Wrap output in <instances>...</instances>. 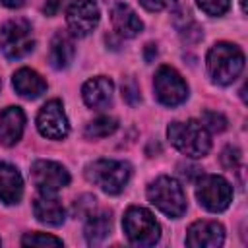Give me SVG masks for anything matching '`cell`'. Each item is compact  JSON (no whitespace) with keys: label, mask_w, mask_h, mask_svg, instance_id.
<instances>
[{"label":"cell","mask_w":248,"mask_h":248,"mask_svg":"<svg viewBox=\"0 0 248 248\" xmlns=\"http://www.w3.org/2000/svg\"><path fill=\"white\" fill-rule=\"evenodd\" d=\"M205 66H207V74H209L213 83L229 85L242 72L244 54L236 45L221 41V43H215L209 48L207 58H205Z\"/></svg>","instance_id":"6da1fadb"},{"label":"cell","mask_w":248,"mask_h":248,"mask_svg":"<svg viewBox=\"0 0 248 248\" xmlns=\"http://www.w3.org/2000/svg\"><path fill=\"white\" fill-rule=\"evenodd\" d=\"M167 138L180 153H184L192 159L207 155V151L211 147L207 130L203 128V124L200 120H194V118H190L186 122H170L167 128Z\"/></svg>","instance_id":"7a4b0ae2"},{"label":"cell","mask_w":248,"mask_h":248,"mask_svg":"<svg viewBox=\"0 0 248 248\" xmlns=\"http://www.w3.org/2000/svg\"><path fill=\"white\" fill-rule=\"evenodd\" d=\"M132 176V167L126 161L99 159L85 167V178L107 194H120Z\"/></svg>","instance_id":"3957f363"},{"label":"cell","mask_w":248,"mask_h":248,"mask_svg":"<svg viewBox=\"0 0 248 248\" xmlns=\"http://www.w3.org/2000/svg\"><path fill=\"white\" fill-rule=\"evenodd\" d=\"M122 229L128 242L134 246H153L161 238V227L155 215L145 207H128L122 217Z\"/></svg>","instance_id":"277c9868"},{"label":"cell","mask_w":248,"mask_h":248,"mask_svg":"<svg viewBox=\"0 0 248 248\" xmlns=\"http://www.w3.org/2000/svg\"><path fill=\"white\" fill-rule=\"evenodd\" d=\"M147 200L165 215L178 219L186 211V194L178 180L170 176H159L147 186Z\"/></svg>","instance_id":"5b68a950"},{"label":"cell","mask_w":248,"mask_h":248,"mask_svg":"<svg viewBox=\"0 0 248 248\" xmlns=\"http://www.w3.org/2000/svg\"><path fill=\"white\" fill-rule=\"evenodd\" d=\"M35 46L31 23L23 17L8 19L0 27V48L8 60H19L27 56Z\"/></svg>","instance_id":"8992f818"},{"label":"cell","mask_w":248,"mask_h":248,"mask_svg":"<svg viewBox=\"0 0 248 248\" xmlns=\"http://www.w3.org/2000/svg\"><path fill=\"white\" fill-rule=\"evenodd\" d=\"M196 198L211 213L225 211L232 202V186L219 174H205L196 184Z\"/></svg>","instance_id":"52a82bcc"},{"label":"cell","mask_w":248,"mask_h":248,"mask_svg":"<svg viewBox=\"0 0 248 248\" xmlns=\"http://www.w3.org/2000/svg\"><path fill=\"white\" fill-rule=\"evenodd\" d=\"M153 89H155L157 101L165 107H176L188 99L186 81L170 66H161L157 70L155 79H153Z\"/></svg>","instance_id":"ba28073f"},{"label":"cell","mask_w":248,"mask_h":248,"mask_svg":"<svg viewBox=\"0 0 248 248\" xmlns=\"http://www.w3.org/2000/svg\"><path fill=\"white\" fill-rule=\"evenodd\" d=\"M33 184L41 194H56L60 188L70 184V172L56 161L39 159L31 167Z\"/></svg>","instance_id":"9c48e42d"},{"label":"cell","mask_w":248,"mask_h":248,"mask_svg":"<svg viewBox=\"0 0 248 248\" xmlns=\"http://www.w3.org/2000/svg\"><path fill=\"white\" fill-rule=\"evenodd\" d=\"M99 6L95 0H74L66 10V23L72 35L85 37L99 23Z\"/></svg>","instance_id":"30bf717a"},{"label":"cell","mask_w":248,"mask_h":248,"mask_svg":"<svg viewBox=\"0 0 248 248\" xmlns=\"http://www.w3.org/2000/svg\"><path fill=\"white\" fill-rule=\"evenodd\" d=\"M37 128L41 136L48 140H62L68 136L70 124H68L64 107L58 99H52L46 105H43V108L37 114Z\"/></svg>","instance_id":"8fae6325"},{"label":"cell","mask_w":248,"mask_h":248,"mask_svg":"<svg viewBox=\"0 0 248 248\" xmlns=\"http://www.w3.org/2000/svg\"><path fill=\"white\" fill-rule=\"evenodd\" d=\"M225 240V229L217 221H196L188 227L186 246L190 248H217Z\"/></svg>","instance_id":"7c38bea8"},{"label":"cell","mask_w":248,"mask_h":248,"mask_svg":"<svg viewBox=\"0 0 248 248\" xmlns=\"http://www.w3.org/2000/svg\"><path fill=\"white\" fill-rule=\"evenodd\" d=\"M112 93H114V83L105 76L91 78L81 87V95H83L85 105L89 108H95V110L107 108L112 103Z\"/></svg>","instance_id":"4fadbf2b"},{"label":"cell","mask_w":248,"mask_h":248,"mask_svg":"<svg viewBox=\"0 0 248 248\" xmlns=\"http://www.w3.org/2000/svg\"><path fill=\"white\" fill-rule=\"evenodd\" d=\"M25 128V114L19 107H6L0 112V143L4 147L16 145Z\"/></svg>","instance_id":"5bb4252c"},{"label":"cell","mask_w":248,"mask_h":248,"mask_svg":"<svg viewBox=\"0 0 248 248\" xmlns=\"http://www.w3.org/2000/svg\"><path fill=\"white\" fill-rule=\"evenodd\" d=\"M21 196H23V178L19 170L10 163L0 161V202H4L6 205H14L19 203Z\"/></svg>","instance_id":"9a60e30c"},{"label":"cell","mask_w":248,"mask_h":248,"mask_svg":"<svg viewBox=\"0 0 248 248\" xmlns=\"http://www.w3.org/2000/svg\"><path fill=\"white\" fill-rule=\"evenodd\" d=\"M110 21L118 37H124V39H132L140 35V31L143 29V21L128 4H116L110 12Z\"/></svg>","instance_id":"2e32d148"},{"label":"cell","mask_w":248,"mask_h":248,"mask_svg":"<svg viewBox=\"0 0 248 248\" xmlns=\"http://www.w3.org/2000/svg\"><path fill=\"white\" fill-rule=\"evenodd\" d=\"M33 213H35L37 221H41L45 225H50V227H58L66 219V211L60 203V200L54 198V194L37 196L35 202H33Z\"/></svg>","instance_id":"e0dca14e"},{"label":"cell","mask_w":248,"mask_h":248,"mask_svg":"<svg viewBox=\"0 0 248 248\" xmlns=\"http://www.w3.org/2000/svg\"><path fill=\"white\" fill-rule=\"evenodd\" d=\"M76 54V46H74V39L70 37V33L66 31H56L52 41H50V50H48V62L54 70H64L70 66V62L74 60Z\"/></svg>","instance_id":"ac0fdd59"},{"label":"cell","mask_w":248,"mask_h":248,"mask_svg":"<svg viewBox=\"0 0 248 248\" xmlns=\"http://www.w3.org/2000/svg\"><path fill=\"white\" fill-rule=\"evenodd\" d=\"M12 85L25 99H37L46 91V81L31 68H19L12 78Z\"/></svg>","instance_id":"d6986e66"},{"label":"cell","mask_w":248,"mask_h":248,"mask_svg":"<svg viewBox=\"0 0 248 248\" xmlns=\"http://www.w3.org/2000/svg\"><path fill=\"white\" fill-rule=\"evenodd\" d=\"M87 223H85V240L89 244H101L108 234H110V227H112V219L108 211H99V213H89L87 215Z\"/></svg>","instance_id":"ffe728a7"},{"label":"cell","mask_w":248,"mask_h":248,"mask_svg":"<svg viewBox=\"0 0 248 248\" xmlns=\"http://www.w3.org/2000/svg\"><path fill=\"white\" fill-rule=\"evenodd\" d=\"M116 128H118V120L114 116H99L85 126V138H89V140L107 138V136L114 134Z\"/></svg>","instance_id":"44dd1931"},{"label":"cell","mask_w":248,"mask_h":248,"mask_svg":"<svg viewBox=\"0 0 248 248\" xmlns=\"http://www.w3.org/2000/svg\"><path fill=\"white\" fill-rule=\"evenodd\" d=\"M23 246H62V240L46 232H27L21 238Z\"/></svg>","instance_id":"7402d4cb"},{"label":"cell","mask_w":248,"mask_h":248,"mask_svg":"<svg viewBox=\"0 0 248 248\" xmlns=\"http://www.w3.org/2000/svg\"><path fill=\"white\" fill-rule=\"evenodd\" d=\"M202 124H203L205 130L223 132L227 128V118L217 110H203L202 112Z\"/></svg>","instance_id":"603a6c76"},{"label":"cell","mask_w":248,"mask_h":248,"mask_svg":"<svg viewBox=\"0 0 248 248\" xmlns=\"http://www.w3.org/2000/svg\"><path fill=\"white\" fill-rule=\"evenodd\" d=\"M221 163L229 170H238L240 169V163H242V155H240L238 147H232V145L225 147L223 153H221Z\"/></svg>","instance_id":"cb8c5ba5"},{"label":"cell","mask_w":248,"mask_h":248,"mask_svg":"<svg viewBox=\"0 0 248 248\" xmlns=\"http://www.w3.org/2000/svg\"><path fill=\"white\" fill-rule=\"evenodd\" d=\"M196 2L207 16H223L231 6V0H196Z\"/></svg>","instance_id":"d4e9b609"},{"label":"cell","mask_w":248,"mask_h":248,"mask_svg":"<svg viewBox=\"0 0 248 248\" xmlns=\"http://www.w3.org/2000/svg\"><path fill=\"white\" fill-rule=\"evenodd\" d=\"M122 97H124V99H126L130 105L140 103V89H138L136 81L128 79L126 83H122Z\"/></svg>","instance_id":"484cf974"},{"label":"cell","mask_w":248,"mask_h":248,"mask_svg":"<svg viewBox=\"0 0 248 248\" xmlns=\"http://www.w3.org/2000/svg\"><path fill=\"white\" fill-rule=\"evenodd\" d=\"M140 2L149 12H161V10H165L172 4V0H140Z\"/></svg>","instance_id":"4316f807"},{"label":"cell","mask_w":248,"mask_h":248,"mask_svg":"<svg viewBox=\"0 0 248 248\" xmlns=\"http://www.w3.org/2000/svg\"><path fill=\"white\" fill-rule=\"evenodd\" d=\"M64 4H66V0H46L43 12H45L46 16H54V14H58V10H60Z\"/></svg>","instance_id":"83f0119b"},{"label":"cell","mask_w":248,"mask_h":248,"mask_svg":"<svg viewBox=\"0 0 248 248\" xmlns=\"http://www.w3.org/2000/svg\"><path fill=\"white\" fill-rule=\"evenodd\" d=\"M155 56H157V46H155L153 43H147V45H145V60L151 62Z\"/></svg>","instance_id":"f1b7e54d"},{"label":"cell","mask_w":248,"mask_h":248,"mask_svg":"<svg viewBox=\"0 0 248 248\" xmlns=\"http://www.w3.org/2000/svg\"><path fill=\"white\" fill-rule=\"evenodd\" d=\"M0 4H4L6 8H19L25 4V0H0Z\"/></svg>","instance_id":"f546056e"}]
</instances>
